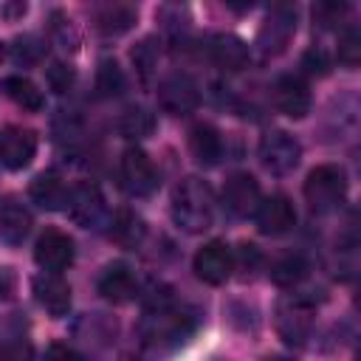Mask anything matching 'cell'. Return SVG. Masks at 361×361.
Instances as JSON below:
<instances>
[{"label":"cell","instance_id":"6da1fadb","mask_svg":"<svg viewBox=\"0 0 361 361\" xmlns=\"http://www.w3.org/2000/svg\"><path fill=\"white\" fill-rule=\"evenodd\" d=\"M172 220L189 231L200 234L214 220V195L200 178H183L172 192Z\"/></svg>","mask_w":361,"mask_h":361},{"label":"cell","instance_id":"7a4b0ae2","mask_svg":"<svg viewBox=\"0 0 361 361\" xmlns=\"http://www.w3.org/2000/svg\"><path fill=\"white\" fill-rule=\"evenodd\" d=\"M347 175L338 164H319L305 180V200L313 214H330L344 203Z\"/></svg>","mask_w":361,"mask_h":361},{"label":"cell","instance_id":"3957f363","mask_svg":"<svg viewBox=\"0 0 361 361\" xmlns=\"http://www.w3.org/2000/svg\"><path fill=\"white\" fill-rule=\"evenodd\" d=\"M274 324H276V333L282 336L285 344L302 347L313 330V302L305 296H293V293L279 299L276 313H274Z\"/></svg>","mask_w":361,"mask_h":361},{"label":"cell","instance_id":"277c9868","mask_svg":"<svg viewBox=\"0 0 361 361\" xmlns=\"http://www.w3.org/2000/svg\"><path fill=\"white\" fill-rule=\"evenodd\" d=\"M293 34H296V8L274 6L257 31V45H259L262 56H276L288 48Z\"/></svg>","mask_w":361,"mask_h":361},{"label":"cell","instance_id":"5b68a950","mask_svg":"<svg viewBox=\"0 0 361 361\" xmlns=\"http://www.w3.org/2000/svg\"><path fill=\"white\" fill-rule=\"evenodd\" d=\"M299 158H302V147H299V141L290 133L274 130V133L262 135V141H259V161H262V166L271 175L293 172L299 166Z\"/></svg>","mask_w":361,"mask_h":361},{"label":"cell","instance_id":"8992f818","mask_svg":"<svg viewBox=\"0 0 361 361\" xmlns=\"http://www.w3.org/2000/svg\"><path fill=\"white\" fill-rule=\"evenodd\" d=\"M121 183L133 197H147L158 189V169L152 164V158L138 149L130 147L121 155Z\"/></svg>","mask_w":361,"mask_h":361},{"label":"cell","instance_id":"52a82bcc","mask_svg":"<svg viewBox=\"0 0 361 361\" xmlns=\"http://www.w3.org/2000/svg\"><path fill=\"white\" fill-rule=\"evenodd\" d=\"M192 327H195V322L186 313H178L166 305V307L149 310V316L144 322V338L149 344H180L192 333Z\"/></svg>","mask_w":361,"mask_h":361},{"label":"cell","instance_id":"ba28073f","mask_svg":"<svg viewBox=\"0 0 361 361\" xmlns=\"http://www.w3.org/2000/svg\"><path fill=\"white\" fill-rule=\"evenodd\" d=\"M158 104L172 113V116H186L192 110H197L200 104V90L195 85L192 76L186 73H172L158 85Z\"/></svg>","mask_w":361,"mask_h":361},{"label":"cell","instance_id":"9c48e42d","mask_svg":"<svg viewBox=\"0 0 361 361\" xmlns=\"http://www.w3.org/2000/svg\"><path fill=\"white\" fill-rule=\"evenodd\" d=\"M192 268H195V274H197L200 282H206V285H223L231 276L234 254H231V248L223 240H212V243H206L195 254Z\"/></svg>","mask_w":361,"mask_h":361},{"label":"cell","instance_id":"30bf717a","mask_svg":"<svg viewBox=\"0 0 361 361\" xmlns=\"http://www.w3.org/2000/svg\"><path fill=\"white\" fill-rule=\"evenodd\" d=\"M34 259H37V265L42 271L59 274V271H65L73 262V240L65 231H59V228H45L37 237Z\"/></svg>","mask_w":361,"mask_h":361},{"label":"cell","instance_id":"8fae6325","mask_svg":"<svg viewBox=\"0 0 361 361\" xmlns=\"http://www.w3.org/2000/svg\"><path fill=\"white\" fill-rule=\"evenodd\" d=\"M68 212L73 217V223H79L82 228H96L102 220H104V195L96 183L90 180H82L71 189V197H68Z\"/></svg>","mask_w":361,"mask_h":361},{"label":"cell","instance_id":"7c38bea8","mask_svg":"<svg viewBox=\"0 0 361 361\" xmlns=\"http://www.w3.org/2000/svg\"><path fill=\"white\" fill-rule=\"evenodd\" d=\"M271 96H274V104L279 113H285L288 118H305L310 113V87L302 76H293V73H285L274 82L271 87Z\"/></svg>","mask_w":361,"mask_h":361},{"label":"cell","instance_id":"4fadbf2b","mask_svg":"<svg viewBox=\"0 0 361 361\" xmlns=\"http://www.w3.org/2000/svg\"><path fill=\"white\" fill-rule=\"evenodd\" d=\"M223 203L237 217H254L259 203H262V192H259L257 178L248 175V172L231 175L226 180V186H223Z\"/></svg>","mask_w":361,"mask_h":361},{"label":"cell","instance_id":"5bb4252c","mask_svg":"<svg viewBox=\"0 0 361 361\" xmlns=\"http://www.w3.org/2000/svg\"><path fill=\"white\" fill-rule=\"evenodd\" d=\"M37 152V133L28 127H3L0 130V164L6 169H25Z\"/></svg>","mask_w":361,"mask_h":361},{"label":"cell","instance_id":"9a60e30c","mask_svg":"<svg viewBox=\"0 0 361 361\" xmlns=\"http://www.w3.org/2000/svg\"><path fill=\"white\" fill-rule=\"evenodd\" d=\"M254 217H257V226H259L262 234L279 237V234H285V231L293 228V223H296V209H293L290 197H285V195H271L268 200L259 203V209H257Z\"/></svg>","mask_w":361,"mask_h":361},{"label":"cell","instance_id":"2e32d148","mask_svg":"<svg viewBox=\"0 0 361 361\" xmlns=\"http://www.w3.org/2000/svg\"><path fill=\"white\" fill-rule=\"evenodd\" d=\"M34 296H37L39 307H45V313H51L54 319H59L71 310V285L59 274L45 271V274L34 276Z\"/></svg>","mask_w":361,"mask_h":361},{"label":"cell","instance_id":"e0dca14e","mask_svg":"<svg viewBox=\"0 0 361 361\" xmlns=\"http://www.w3.org/2000/svg\"><path fill=\"white\" fill-rule=\"evenodd\" d=\"M99 293L113 305L130 302L138 293V282H135V274L130 271V265H124V262L107 265L99 276Z\"/></svg>","mask_w":361,"mask_h":361},{"label":"cell","instance_id":"ac0fdd59","mask_svg":"<svg viewBox=\"0 0 361 361\" xmlns=\"http://www.w3.org/2000/svg\"><path fill=\"white\" fill-rule=\"evenodd\" d=\"M31 231V212L14 197H0V240L8 245H20Z\"/></svg>","mask_w":361,"mask_h":361},{"label":"cell","instance_id":"d6986e66","mask_svg":"<svg viewBox=\"0 0 361 361\" xmlns=\"http://www.w3.org/2000/svg\"><path fill=\"white\" fill-rule=\"evenodd\" d=\"M31 200L45 209V212H59V209H68V197H71V189L68 183L62 180V175L56 172H39L34 180H31V189H28Z\"/></svg>","mask_w":361,"mask_h":361},{"label":"cell","instance_id":"ffe728a7","mask_svg":"<svg viewBox=\"0 0 361 361\" xmlns=\"http://www.w3.org/2000/svg\"><path fill=\"white\" fill-rule=\"evenodd\" d=\"M189 149H192V155H195L197 164L214 166L223 158V135H220V130L212 127V124H206V121L203 124H195L189 130Z\"/></svg>","mask_w":361,"mask_h":361},{"label":"cell","instance_id":"44dd1931","mask_svg":"<svg viewBox=\"0 0 361 361\" xmlns=\"http://www.w3.org/2000/svg\"><path fill=\"white\" fill-rule=\"evenodd\" d=\"M209 51H212V59H214L223 71H243V68L248 65V59H251L248 45H245L240 37H234V34H217V37L212 39Z\"/></svg>","mask_w":361,"mask_h":361},{"label":"cell","instance_id":"7402d4cb","mask_svg":"<svg viewBox=\"0 0 361 361\" xmlns=\"http://www.w3.org/2000/svg\"><path fill=\"white\" fill-rule=\"evenodd\" d=\"M135 17H138V11L133 6H127V3H107V6L96 8V28L102 34H113L116 37V34L130 31Z\"/></svg>","mask_w":361,"mask_h":361},{"label":"cell","instance_id":"603a6c76","mask_svg":"<svg viewBox=\"0 0 361 361\" xmlns=\"http://www.w3.org/2000/svg\"><path fill=\"white\" fill-rule=\"evenodd\" d=\"M0 87H3V93H6L17 107H23V110H28V113H37V110L45 107L42 90H39L31 79H25V76H6Z\"/></svg>","mask_w":361,"mask_h":361},{"label":"cell","instance_id":"cb8c5ba5","mask_svg":"<svg viewBox=\"0 0 361 361\" xmlns=\"http://www.w3.org/2000/svg\"><path fill=\"white\" fill-rule=\"evenodd\" d=\"M152 130H155V116L141 104H133L118 116V133L124 138H135L138 141V138L152 135Z\"/></svg>","mask_w":361,"mask_h":361},{"label":"cell","instance_id":"d4e9b609","mask_svg":"<svg viewBox=\"0 0 361 361\" xmlns=\"http://www.w3.org/2000/svg\"><path fill=\"white\" fill-rule=\"evenodd\" d=\"M307 259L302 254H285L271 265V279L282 288H293L307 276Z\"/></svg>","mask_w":361,"mask_h":361},{"label":"cell","instance_id":"484cf974","mask_svg":"<svg viewBox=\"0 0 361 361\" xmlns=\"http://www.w3.org/2000/svg\"><path fill=\"white\" fill-rule=\"evenodd\" d=\"M124 87H127V79H124V71L118 68V62L102 59L99 71H96V93L102 99H113V96H121Z\"/></svg>","mask_w":361,"mask_h":361},{"label":"cell","instance_id":"4316f807","mask_svg":"<svg viewBox=\"0 0 361 361\" xmlns=\"http://www.w3.org/2000/svg\"><path fill=\"white\" fill-rule=\"evenodd\" d=\"M144 220L135 214V212H118L116 217H113V228H110V237L116 240V243H121V245H138L141 240H144Z\"/></svg>","mask_w":361,"mask_h":361},{"label":"cell","instance_id":"83f0119b","mask_svg":"<svg viewBox=\"0 0 361 361\" xmlns=\"http://www.w3.org/2000/svg\"><path fill=\"white\" fill-rule=\"evenodd\" d=\"M158 56H161V48H158V39L155 37H144L133 51H130V59L135 65V73L141 82H149L155 68H158Z\"/></svg>","mask_w":361,"mask_h":361},{"label":"cell","instance_id":"f1b7e54d","mask_svg":"<svg viewBox=\"0 0 361 361\" xmlns=\"http://www.w3.org/2000/svg\"><path fill=\"white\" fill-rule=\"evenodd\" d=\"M42 54H45V42L37 34H23L11 42V56L20 65H37L42 59Z\"/></svg>","mask_w":361,"mask_h":361},{"label":"cell","instance_id":"f546056e","mask_svg":"<svg viewBox=\"0 0 361 361\" xmlns=\"http://www.w3.org/2000/svg\"><path fill=\"white\" fill-rule=\"evenodd\" d=\"M361 59V34L355 25H347L338 37V62L347 68H355Z\"/></svg>","mask_w":361,"mask_h":361},{"label":"cell","instance_id":"4dcf8cb0","mask_svg":"<svg viewBox=\"0 0 361 361\" xmlns=\"http://www.w3.org/2000/svg\"><path fill=\"white\" fill-rule=\"evenodd\" d=\"M51 31H54V37H56V42H59L62 48H76L79 37H76L71 20H68L62 11H54V14H51Z\"/></svg>","mask_w":361,"mask_h":361},{"label":"cell","instance_id":"1f68e13d","mask_svg":"<svg viewBox=\"0 0 361 361\" xmlns=\"http://www.w3.org/2000/svg\"><path fill=\"white\" fill-rule=\"evenodd\" d=\"M45 79H48L51 90H56V93H68V90L73 87V68L65 65V62H51Z\"/></svg>","mask_w":361,"mask_h":361},{"label":"cell","instance_id":"d6a6232c","mask_svg":"<svg viewBox=\"0 0 361 361\" xmlns=\"http://www.w3.org/2000/svg\"><path fill=\"white\" fill-rule=\"evenodd\" d=\"M347 14V3H319L313 8V17L327 28V25H336L341 17Z\"/></svg>","mask_w":361,"mask_h":361},{"label":"cell","instance_id":"836d02e7","mask_svg":"<svg viewBox=\"0 0 361 361\" xmlns=\"http://www.w3.org/2000/svg\"><path fill=\"white\" fill-rule=\"evenodd\" d=\"M302 68H305L307 73L324 76V73L330 71V56H327V51H322V48H310V51L302 56Z\"/></svg>","mask_w":361,"mask_h":361},{"label":"cell","instance_id":"e575fe53","mask_svg":"<svg viewBox=\"0 0 361 361\" xmlns=\"http://www.w3.org/2000/svg\"><path fill=\"white\" fill-rule=\"evenodd\" d=\"M31 358H34V350L23 338H14L0 347V361H31Z\"/></svg>","mask_w":361,"mask_h":361},{"label":"cell","instance_id":"d590c367","mask_svg":"<svg viewBox=\"0 0 361 361\" xmlns=\"http://www.w3.org/2000/svg\"><path fill=\"white\" fill-rule=\"evenodd\" d=\"M42 361H82V358H79L68 344H59V341H56V344H51V347L45 350V358H42Z\"/></svg>","mask_w":361,"mask_h":361},{"label":"cell","instance_id":"8d00e7d4","mask_svg":"<svg viewBox=\"0 0 361 361\" xmlns=\"http://www.w3.org/2000/svg\"><path fill=\"white\" fill-rule=\"evenodd\" d=\"M265 361H293V358H285V355H271V358H265Z\"/></svg>","mask_w":361,"mask_h":361},{"label":"cell","instance_id":"74e56055","mask_svg":"<svg viewBox=\"0 0 361 361\" xmlns=\"http://www.w3.org/2000/svg\"><path fill=\"white\" fill-rule=\"evenodd\" d=\"M3 54H6V48H3V42H0V62H3Z\"/></svg>","mask_w":361,"mask_h":361}]
</instances>
